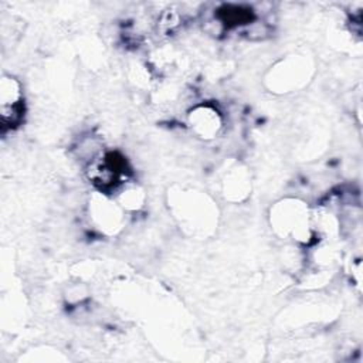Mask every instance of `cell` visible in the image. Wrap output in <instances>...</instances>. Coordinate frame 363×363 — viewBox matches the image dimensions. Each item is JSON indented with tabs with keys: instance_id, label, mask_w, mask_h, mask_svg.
<instances>
[{
	"instance_id": "obj_1",
	"label": "cell",
	"mask_w": 363,
	"mask_h": 363,
	"mask_svg": "<svg viewBox=\"0 0 363 363\" xmlns=\"http://www.w3.org/2000/svg\"><path fill=\"white\" fill-rule=\"evenodd\" d=\"M0 113L4 126L17 125L23 113V95L18 82L11 77H4L0 85Z\"/></svg>"
}]
</instances>
